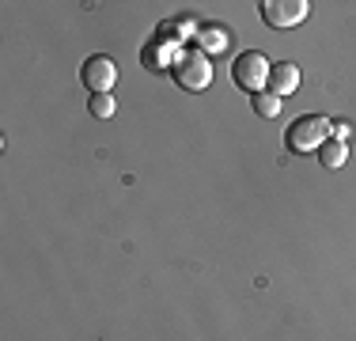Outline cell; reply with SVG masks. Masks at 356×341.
Instances as JSON below:
<instances>
[{"label": "cell", "mask_w": 356, "mask_h": 341, "mask_svg": "<svg viewBox=\"0 0 356 341\" xmlns=\"http://www.w3.org/2000/svg\"><path fill=\"white\" fill-rule=\"evenodd\" d=\"M330 136H334V122L326 114H300L284 129V144H288V152L303 156V152H318Z\"/></svg>", "instance_id": "obj_1"}, {"label": "cell", "mask_w": 356, "mask_h": 341, "mask_svg": "<svg viewBox=\"0 0 356 341\" xmlns=\"http://www.w3.org/2000/svg\"><path fill=\"white\" fill-rule=\"evenodd\" d=\"M171 76L182 91H205L213 84V65H209V54H201L197 46L182 49V54L171 61Z\"/></svg>", "instance_id": "obj_2"}, {"label": "cell", "mask_w": 356, "mask_h": 341, "mask_svg": "<svg viewBox=\"0 0 356 341\" xmlns=\"http://www.w3.org/2000/svg\"><path fill=\"white\" fill-rule=\"evenodd\" d=\"M269 72H273V61H269L261 49H243V54L235 57V65H232L235 88H243L247 95H258V91H266Z\"/></svg>", "instance_id": "obj_3"}, {"label": "cell", "mask_w": 356, "mask_h": 341, "mask_svg": "<svg viewBox=\"0 0 356 341\" xmlns=\"http://www.w3.org/2000/svg\"><path fill=\"white\" fill-rule=\"evenodd\" d=\"M80 80H83V88H88L91 95H110V88L118 84V61L106 57V54L88 57L83 68H80Z\"/></svg>", "instance_id": "obj_4"}, {"label": "cell", "mask_w": 356, "mask_h": 341, "mask_svg": "<svg viewBox=\"0 0 356 341\" xmlns=\"http://www.w3.org/2000/svg\"><path fill=\"white\" fill-rule=\"evenodd\" d=\"M258 12H261V19H266L269 27L288 31V27H296V23L307 19L311 4H307V0H261Z\"/></svg>", "instance_id": "obj_5"}, {"label": "cell", "mask_w": 356, "mask_h": 341, "mask_svg": "<svg viewBox=\"0 0 356 341\" xmlns=\"http://www.w3.org/2000/svg\"><path fill=\"white\" fill-rule=\"evenodd\" d=\"M296 88H300V68H296L292 61L273 65V72H269V91L281 99V95H292Z\"/></svg>", "instance_id": "obj_6"}, {"label": "cell", "mask_w": 356, "mask_h": 341, "mask_svg": "<svg viewBox=\"0 0 356 341\" xmlns=\"http://www.w3.org/2000/svg\"><path fill=\"white\" fill-rule=\"evenodd\" d=\"M345 159H349V148H345L341 141H334V136H330V141L318 148V164L330 167V170H337V167L345 164Z\"/></svg>", "instance_id": "obj_7"}, {"label": "cell", "mask_w": 356, "mask_h": 341, "mask_svg": "<svg viewBox=\"0 0 356 341\" xmlns=\"http://www.w3.org/2000/svg\"><path fill=\"white\" fill-rule=\"evenodd\" d=\"M250 106L258 118H277L281 114V99L273 95V91H258V95H250Z\"/></svg>", "instance_id": "obj_8"}, {"label": "cell", "mask_w": 356, "mask_h": 341, "mask_svg": "<svg viewBox=\"0 0 356 341\" xmlns=\"http://www.w3.org/2000/svg\"><path fill=\"white\" fill-rule=\"evenodd\" d=\"M197 42H201V46H197L201 54H205V46L216 54V49L227 46V31H224V27H205V31H197Z\"/></svg>", "instance_id": "obj_9"}, {"label": "cell", "mask_w": 356, "mask_h": 341, "mask_svg": "<svg viewBox=\"0 0 356 341\" xmlns=\"http://www.w3.org/2000/svg\"><path fill=\"white\" fill-rule=\"evenodd\" d=\"M91 114L95 118H114V110H118V99L114 95H91Z\"/></svg>", "instance_id": "obj_10"}, {"label": "cell", "mask_w": 356, "mask_h": 341, "mask_svg": "<svg viewBox=\"0 0 356 341\" xmlns=\"http://www.w3.org/2000/svg\"><path fill=\"white\" fill-rule=\"evenodd\" d=\"M349 136H353V125L349 122H334V141H349Z\"/></svg>", "instance_id": "obj_11"}]
</instances>
